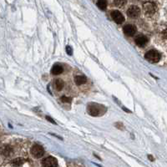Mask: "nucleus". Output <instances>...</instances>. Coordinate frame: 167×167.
Instances as JSON below:
<instances>
[{
	"mask_svg": "<svg viewBox=\"0 0 167 167\" xmlns=\"http://www.w3.org/2000/svg\"><path fill=\"white\" fill-rule=\"evenodd\" d=\"M123 31L125 34L131 37V36H134V34H135V33H136V27H135L134 25L127 24L124 27Z\"/></svg>",
	"mask_w": 167,
	"mask_h": 167,
	"instance_id": "8",
	"label": "nucleus"
},
{
	"mask_svg": "<svg viewBox=\"0 0 167 167\" xmlns=\"http://www.w3.org/2000/svg\"><path fill=\"white\" fill-rule=\"evenodd\" d=\"M66 51H67V54L68 55H72V49L70 46H67L66 47Z\"/></svg>",
	"mask_w": 167,
	"mask_h": 167,
	"instance_id": "18",
	"label": "nucleus"
},
{
	"mask_svg": "<svg viewBox=\"0 0 167 167\" xmlns=\"http://www.w3.org/2000/svg\"><path fill=\"white\" fill-rule=\"evenodd\" d=\"M42 165L44 167H55L58 166V161L57 160L52 156H49L43 160Z\"/></svg>",
	"mask_w": 167,
	"mask_h": 167,
	"instance_id": "7",
	"label": "nucleus"
},
{
	"mask_svg": "<svg viewBox=\"0 0 167 167\" xmlns=\"http://www.w3.org/2000/svg\"><path fill=\"white\" fill-rule=\"evenodd\" d=\"M97 6L99 9L101 10H105L107 7V1L106 0H98L97 1Z\"/></svg>",
	"mask_w": 167,
	"mask_h": 167,
	"instance_id": "13",
	"label": "nucleus"
},
{
	"mask_svg": "<svg viewBox=\"0 0 167 167\" xmlns=\"http://www.w3.org/2000/svg\"><path fill=\"white\" fill-rule=\"evenodd\" d=\"M74 82L77 85H85V83L87 82V78L85 75H77L74 78Z\"/></svg>",
	"mask_w": 167,
	"mask_h": 167,
	"instance_id": "12",
	"label": "nucleus"
},
{
	"mask_svg": "<svg viewBox=\"0 0 167 167\" xmlns=\"http://www.w3.org/2000/svg\"><path fill=\"white\" fill-rule=\"evenodd\" d=\"M143 8H144V11H145V14L148 16H151L153 14H156V10H157V7L156 4L153 2H146L143 4Z\"/></svg>",
	"mask_w": 167,
	"mask_h": 167,
	"instance_id": "2",
	"label": "nucleus"
},
{
	"mask_svg": "<svg viewBox=\"0 0 167 167\" xmlns=\"http://www.w3.org/2000/svg\"><path fill=\"white\" fill-rule=\"evenodd\" d=\"M163 36H164V37L165 38H167V29L165 31L164 33H163Z\"/></svg>",
	"mask_w": 167,
	"mask_h": 167,
	"instance_id": "20",
	"label": "nucleus"
},
{
	"mask_svg": "<svg viewBox=\"0 0 167 167\" xmlns=\"http://www.w3.org/2000/svg\"><path fill=\"white\" fill-rule=\"evenodd\" d=\"M55 85L56 90L59 91L61 90L64 88V81L62 80H56L55 82Z\"/></svg>",
	"mask_w": 167,
	"mask_h": 167,
	"instance_id": "14",
	"label": "nucleus"
},
{
	"mask_svg": "<svg viewBox=\"0 0 167 167\" xmlns=\"http://www.w3.org/2000/svg\"><path fill=\"white\" fill-rule=\"evenodd\" d=\"M145 59L151 63H157L160 59V55L159 52H157L156 50H149L148 52L145 54Z\"/></svg>",
	"mask_w": 167,
	"mask_h": 167,
	"instance_id": "1",
	"label": "nucleus"
},
{
	"mask_svg": "<svg viewBox=\"0 0 167 167\" xmlns=\"http://www.w3.org/2000/svg\"><path fill=\"white\" fill-rule=\"evenodd\" d=\"M88 113L91 116H98L101 114V106L97 104H90L88 106Z\"/></svg>",
	"mask_w": 167,
	"mask_h": 167,
	"instance_id": "3",
	"label": "nucleus"
},
{
	"mask_svg": "<svg viewBox=\"0 0 167 167\" xmlns=\"http://www.w3.org/2000/svg\"><path fill=\"white\" fill-rule=\"evenodd\" d=\"M114 3L117 7H123L127 3V0H114Z\"/></svg>",
	"mask_w": 167,
	"mask_h": 167,
	"instance_id": "16",
	"label": "nucleus"
},
{
	"mask_svg": "<svg viewBox=\"0 0 167 167\" xmlns=\"http://www.w3.org/2000/svg\"><path fill=\"white\" fill-rule=\"evenodd\" d=\"M149 159L151 160V161H153V160H154V159L152 158V156H149Z\"/></svg>",
	"mask_w": 167,
	"mask_h": 167,
	"instance_id": "21",
	"label": "nucleus"
},
{
	"mask_svg": "<svg viewBox=\"0 0 167 167\" xmlns=\"http://www.w3.org/2000/svg\"><path fill=\"white\" fill-rule=\"evenodd\" d=\"M110 14H111L113 20H114L116 24H122V23L125 21V17H124V15L121 14V12L118 11V10H113Z\"/></svg>",
	"mask_w": 167,
	"mask_h": 167,
	"instance_id": "6",
	"label": "nucleus"
},
{
	"mask_svg": "<svg viewBox=\"0 0 167 167\" xmlns=\"http://www.w3.org/2000/svg\"><path fill=\"white\" fill-rule=\"evenodd\" d=\"M147 43H148V38L145 35H140L135 38V44L139 47H145Z\"/></svg>",
	"mask_w": 167,
	"mask_h": 167,
	"instance_id": "9",
	"label": "nucleus"
},
{
	"mask_svg": "<svg viewBox=\"0 0 167 167\" xmlns=\"http://www.w3.org/2000/svg\"><path fill=\"white\" fill-rule=\"evenodd\" d=\"M140 8L138 6H130L128 10H127V15L131 18V19H135L140 16Z\"/></svg>",
	"mask_w": 167,
	"mask_h": 167,
	"instance_id": "5",
	"label": "nucleus"
},
{
	"mask_svg": "<svg viewBox=\"0 0 167 167\" xmlns=\"http://www.w3.org/2000/svg\"><path fill=\"white\" fill-rule=\"evenodd\" d=\"M24 162L25 160L24 159L18 158V159H15L13 160V162H12V165H14V166H21V165H24Z\"/></svg>",
	"mask_w": 167,
	"mask_h": 167,
	"instance_id": "15",
	"label": "nucleus"
},
{
	"mask_svg": "<svg viewBox=\"0 0 167 167\" xmlns=\"http://www.w3.org/2000/svg\"><path fill=\"white\" fill-rule=\"evenodd\" d=\"M46 119L48 120V121H50V122H51L52 124H56V122H55V121H54V120H53L52 118H50V116H47Z\"/></svg>",
	"mask_w": 167,
	"mask_h": 167,
	"instance_id": "19",
	"label": "nucleus"
},
{
	"mask_svg": "<svg viewBox=\"0 0 167 167\" xmlns=\"http://www.w3.org/2000/svg\"><path fill=\"white\" fill-rule=\"evenodd\" d=\"M31 153H32L33 157L40 158L44 154V149L40 145H34L31 148Z\"/></svg>",
	"mask_w": 167,
	"mask_h": 167,
	"instance_id": "4",
	"label": "nucleus"
},
{
	"mask_svg": "<svg viewBox=\"0 0 167 167\" xmlns=\"http://www.w3.org/2000/svg\"><path fill=\"white\" fill-rule=\"evenodd\" d=\"M13 153V149H12L11 146H9V145H3L2 146V148H1V154H2V156H4V157H8V156H10Z\"/></svg>",
	"mask_w": 167,
	"mask_h": 167,
	"instance_id": "10",
	"label": "nucleus"
},
{
	"mask_svg": "<svg viewBox=\"0 0 167 167\" xmlns=\"http://www.w3.org/2000/svg\"><path fill=\"white\" fill-rule=\"evenodd\" d=\"M64 68L60 64H55V65L53 66L52 69H51V73L54 75H58V74H62Z\"/></svg>",
	"mask_w": 167,
	"mask_h": 167,
	"instance_id": "11",
	"label": "nucleus"
},
{
	"mask_svg": "<svg viewBox=\"0 0 167 167\" xmlns=\"http://www.w3.org/2000/svg\"><path fill=\"white\" fill-rule=\"evenodd\" d=\"M71 100V98L67 97V96H62V97H61V101L64 102V103H69Z\"/></svg>",
	"mask_w": 167,
	"mask_h": 167,
	"instance_id": "17",
	"label": "nucleus"
}]
</instances>
